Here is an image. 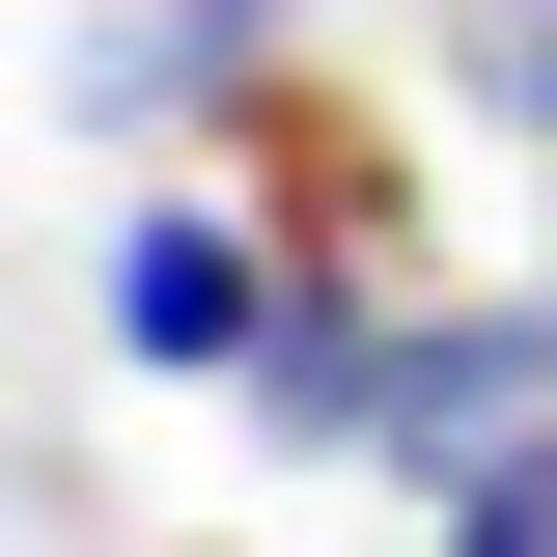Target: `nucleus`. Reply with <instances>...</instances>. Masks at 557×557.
<instances>
[{"label":"nucleus","instance_id":"f257e3e1","mask_svg":"<svg viewBox=\"0 0 557 557\" xmlns=\"http://www.w3.org/2000/svg\"><path fill=\"white\" fill-rule=\"evenodd\" d=\"M223 196H251L307 278H362V307H446V251H418V139L362 112L335 57H251V112H223Z\"/></svg>","mask_w":557,"mask_h":557},{"label":"nucleus","instance_id":"f03ea898","mask_svg":"<svg viewBox=\"0 0 557 557\" xmlns=\"http://www.w3.org/2000/svg\"><path fill=\"white\" fill-rule=\"evenodd\" d=\"M557 418V278H474V307H391V418H362V474L446 502L474 446H530Z\"/></svg>","mask_w":557,"mask_h":557},{"label":"nucleus","instance_id":"7ed1b4c3","mask_svg":"<svg viewBox=\"0 0 557 557\" xmlns=\"http://www.w3.org/2000/svg\"><path fill=\"white\" fill-rule=\"evenodd\" d=\"M278 307H307V251H278L251 196H139L112 223V362H139V391H251Z\"/></svg>","mask_w":557,"mask_h":557},{"label":"nucleus","instance_id":"20e7f679","mask_svg":"<svg viewBox=\"0 0 557 557\" xmlns=\"http://www.w3.org/2000/svg\"><path fill=\"white\" fill-rule=\"evenodd\" d=\"M251 57H278V0H112V28H84V139H168V112H251Z\"/></svg>","mask_w":557,"mask_h":557},{"label":"nucleus","instance_id":"39448f33","mask_svg":"<svg viewBox=\"0 0 557 557\" xmlns=\"http://www.w3.org/2000/svg\"><path fill=\"white\" fill-rule=\"evenodd\" d=\"M418 557H557V418H530V446H474V474L418 502Z\"/></svg>","mask_w":557,"mask_h":557},{"label":"nucleus","instance_id":"423d86ee","mask_svg":"<svg viewBox=\"0 0 557 557\" xmlns=\"http://www.w3.org/2000/svg\"><path fill=\"white\" fill-rule=\"evenodd\" d=\"M474 84H502V139L557 168V28H530V0H502V57H474Z\"/></svg>","mask_w":557,"mask_h":557},{"label":"nucleus","instance_id":"0eeeda50","mask_svg":"<svg viewBox=\"0 0 557 557\" xmlns=\"http://www.w3.org/2000/svg\"><path fill=\"white\" fill-rule=\"evenodd\" d=\"M530 28H557V0H530Z\"/></svg>","mask_w":557,"mask_h":557}]
</instances>
